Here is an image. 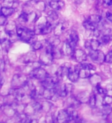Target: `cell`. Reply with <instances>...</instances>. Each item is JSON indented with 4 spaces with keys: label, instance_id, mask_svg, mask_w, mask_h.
<instances>
[{
    "label": "cell",
    "instance_id": "6da1fadb",
    "mask_svg": "<svg viewBox=\"0 0 112 123\" xmlns=\"http://www.w3.org/2000/svg\"><path fill=\"white\" fill-rule=\"evenodd\" d=\"M27 80H28V78L24 74H20V73L15 74L12 77V88H18L22 87L27 82Z\"/></svg>",
    "mask_w": 112,
    "mask_h": 123
},
{
    "label": "cell",
    "instance_id": "7a4b0ae2",
    "mask_svg": "<svg viewBox=\"0 0 112 123\" xmlns=\"http://www.w3.org/2000/svg\"><path fill=\"white\" fill-rule=\"evenodd\" d=\"M31 76L37 80L43 81L45 79H47L48 77H49L50 75L48 74V72L46 71L45 68L39 67L32 72V73H31Z\"/></svg>",
    "mask_w": 112,
    "mask_h": 123
},
{
    "label": "cell",
    "instance_id": "3957f363",
    "mask_svg": "<svg viewBox=\"0 0 112 123\" xmlns=\"http://www.w3.org/2000/svg\"><path fill=\"white\" fill-rule=\"evenodd\" d=\"M72 57L75 62L78 63L84 62L88 59V54L82 49H75L73 52Z\"/></svg>",
    "mask_w": 112,
    "mask_h": 123
},
{
    "label": "cell",
    "instance_id": "277c9868",
    "mask_svg": "<svg viewBox=\"0 0 112 123\" xmlns=\"http://www.w3.org/2000/svg\"><path fill=\"white\" fill-rule=\"evenodd\" d=\"M54 59H54L52 53L46 50H44V52L40 54L39 61L43 65H51L53 63Z\"/></svg>",
    "mask_w": 112,
    "mask_h": 123
},
{
    "label": "cell",
    "instance_id": "5b68a950",
    "mask_svg": "<svg viewBox=\"0 0 112 123\" xmlns=\"http://www.w3.org/2000/svg\"><path fill=\"white\" fill-rule=\"evenodd\" d=\"M2 111H3L4 115H6L8 118H14L15 116V115L17 114L16 109L12 105H2Z\"/></svg>",
    "mask_w": 112,
    "mask_h": 123
},
{
    "label": "cell",
    "instance_id": "8992f818",
    "mask_svg": "<svg viewBox=\"0 0 112 123\" xmlns=\"http://www.w3.org/2000/svg\"><path fill=\"white\" fill-rule=\"evenodd\" d=\"M71 119L67 109H62L59 111L57 115V121L58 122H69Z\"/></svg>",
    "mask_w": 112,
    "mask_h": 123
},
{
    "label": "cell",
    "instance_id": "52a82bcc",
    "mask_svg": "<svg viewBox=\"0 0 112 123\" xmlns=\"http://www.w3.org/2000/svg\"><path fill=\"white\" fill-rule=\"evenodd\" d=\"M61 51H62V53L64 55H67V56H72L73 52H74V49H73L70 44H69L68 41H65L64 43L62 44V46H61Z\"/></svg>",
    "mask_w": 112,
    "mask_h": 123
},
{
    "label": "cell",
    "instance_id": "ba28073f",
    "mask_svg": "<svg viewBox=\"0 0 112 123\" xmlns=\"http://www.w3.org/2000/svg\"><path fill=\"white\" fill-rule=\"evenodd\" d=\"M90 96H91V94L89 92L87 91H84L77 95L76 98L82 104H84V103H88Z\"/></svg>",
    "mask_w": 112,
    "mask_h": 123
},
{
    "label": "cell",
    "instance_id": "9c48e42d",
    "mask_svg": "<svg viewBox=\"0 0 112 123\" xmlns=\"http://www.w3.org/2000/svg\"><path fill=\"white\" fill-rule=\"evenodd\" d=\"M68 79L70 80L71 82H78V80L80 79L79 73H78V72L75 71V67L73 68L72 66H71V68H70V72H69V74L68 75Z\"/></svg>",
    "mask_w": 112,
    "mask_h": 123
},
{
    "label": "cell",
    "instance_id": "30bf717a",
    "mask_svg": "<svg viewBox=\"0 0 112 123\" xmlns=\"http://www.w3.org/2000/svg\"><path fill=\"white\" fill-rule=\"evenodd\" d=\"M35 51H33V52H29L25 55L24 56L22 57V62H24L25 65L32 62L35 61L36 59V56H35Z\"/></svg>",
    "mask_w": 112,
    "mask_h": 123
},
{
    "label": "cell",
    "instance_id": "8fae6325",
    "mask_svg": "<svg viewBox=\"0 0 112 123\" xmlns=\"http://www.w3.org/2000/svg\"><path fill=\"white\" fill-rule=\"evenodd\" d=\"M101 81H102L101 76L99 74H98V73H94V74H92L89 77V82L93 86H98V85H99L100 83L101 82Z\"/></svg>",
    "mask_w": 112,
    "mask_h": 123
},
{
    "label": "cell",
    "instance_id": "7c38bea8",
    "mask_svg": "<svg viewBox=\"0 0 112 123\" xmlns=\"http://www.w3.org/2000/svg\"><path fill=\"white\" fill-rule=\"evenodd\" d=\"M56 93L55 89L52 88H44L43 92H42V98L45 100H52L53 95Z\"/></svg>",
    "mask_w": 112,
    "mask_h": 123
},
{
    "label": "cell",
    "instance_id": "4fadbf2b",
    "mask_svg": "<svg viewBox=\"0 0 112 123\" xmlns=\"http://www.w3.org/2000/svg\"><path fill=\"white\" fill-rule=\"evenodd\" d=\"M49 6L53 10H59L65 6V2L62 0H60L59 2L55 1H50L49 2Z\"/></svg>",
    "mask_w": 112,
    "mask_h": 123
},
{
    "label": "cell",
    "instance_id": "5bb4252c",
    "mask_svg": "<svg viewBox=\"0 0 112 123\" xmlns=\"http://www.w3.org/2000/svg\"><path fill=\"white\" fill-rule=\"evenodd\" d=\"M17 28V25H16V23L14 21H9L6 24V27H5V31L7 34L11 33V32H15Z\"/></svg>",
    "mask_w": 112,
    "mask_h": 123
},
{
    "label": "cell",
    "instance_id": "9a60e30c",
    "mask_svg": "<svg viewBox=\"0 0 112 123\" xmlns=\"http://www.w3.org/2000/svg\"><path fill=\"white\" fill-rule=\"evenodd\" d=\"M80 79H89V77L92 75L91 74V70L86 68L82 67L80 68V70L78 71Z\"/></svg>",
    "mask_w": 112,
    "mask_h": 123
},
{
    "label": "cell",
    "instance_id": "2e32d148",
    "mask_svg": "<svg viewBox=\"0 0 112 123\" xmlns=\"http://www.w3.org/2000/svg\"><path fill=\"white\" fill-rule=\"evenodd\" d=\"M65 30L64 29V25H63V22H59L57 23L55 25V28L53 29V32H54V35L55 36H61V34L63 33V31Z\"/></svg>",
    "mask_w": 112,
    "mask_h": 123
},
{
    "label": "cell",
    "instance_id": "e0dca14e",
    "mask_svg": "<svg viewBox=\"0 0 112 123\" xmlns=\"http://www.w3.org/2000/svg\"><path fill=\"white\" fill-rule=\"evenodd\" d=\"M15 11V9L12 7H7V6H2L1 8V14L4 15L6 17H9L12 15Z\"/></svg>",
    "mask_w": 112,
    "mask_h": 123
},
{
    "label": "cell",
    "instance_id": "ac0fdd59",
    "mask_svg": "<svg viewBox=\"0 0 112 123\" xmlns=\"http://www.w3.org/2000/svg\"><path fill=\"white\" fill-rule=\"evenodd\" d=\"M11 44H12V42H10L9 39H7V38H3V39H1V46H2V51L5 52L4 53V55H6L8 50H9V49L11 46Z\"/></svg>",
    "mask_w": 112,
    "mask_h": 123
},
{
    "label": "cell",
    "instance_id": "d6986e66",
    "mask_svg": "<svg viewBox=\"0 0 112 123\" xmlns=\"http://www.w3.org/2000/svg\"><path fill=\"white\" fill-rule=\"evenodd\" d=\"M88 21H90L91 23H93L94 25H98L100 22H101L102 18L100 15L98 14H94V15H91L88 18Z\"/></svg>",
    "mask_w": 112,
    "mask_h": 123
},
{
    "label": "cell",
    "instance_id": "ffe728a7",
    "mask_svg": "<svg viewBox=\"0 0 112 123\" xmlns=\"http://www.w3.org/2000/svg\"><path fill=\"white\" fill-rule=\"evenodd\" d=\"M101 112L102 116H108L112 112V107L111 105H103V106L101 108Z\"/></svg>",
    "mask_w": 112,
    "mask_h": 123
},
{
    "label": "cell",
    "instance_id": "44dd1931",
    "mask_svg": "<svg viewBox=\"0 0 112 123\" xmlns=\"http://www.w3.org/2000/svg\"><path fill=\"white\" fill-rule=\"evenodd\" d=\"M24 113L29 115V116L33 115L34 114L36 113V111H35V110L34 107L32 105V103L26 104L25 106V109H24Z\"/></svg>",
    "mask_w": 112,
    "mask_h": 123
},
{
    "label": "cell",
    "instance_id": "7402d4cb",
    "mask_svg": "<svg viewBox=\"0 0 112 123\" xmlns=\"http://www.w3.org/2000/svg\"><path fill=\"white\" fill-rule=\"evenodd\" d=\"M48 22H55L56 20H58L59 19V15H58V13L56 12V10H51L49 11L48 12Z\"/></svg>",
    "mask_w": 112,
    "mask_h": 123
},
{
    "label": "cell",
    "instance_id": "603a6c76",
    "mask_svg": "<svg viewBox=\"0 0 112 123\" xmlns=\"http://www.w3.org/2000/svg\"><path fill=\"white\" fill-rule=\"evenodd\" d=\"M41 17V15L35 12H31L29 13V20L28 23H35L36 22L38 18Z\"/></svg>",
    "mask_w": 112,
    "mask_h": 123
},
{
    "label": "cell",
    "instance_id": "cb8c5ba5",
    "mask_svg": "<svg viewBox=\"0 0 112 123\" xmlns=\"http://www.w3.org/2000/svg\"><path fill=\"white\" fill-rule=\"evenodd\" d=\"M41 105H42V111H44L45 113H48L52 108V104L49 101H48V100L43 101V102L41 103Z\"/></svg>",
    "mask_w": 112,
    "mask_h": 123
},
{
    "label": "cell",
    "instance_id": "d4e9b609",
    "mask_svg": "<svg viewBox=\"0 0 112 123\" xmlns=\"http://www.w3.org/2000/svg\"><path fill=\"white\" fill-rule=\"evenodd\" d=\"M52 31V23L48 22L41 31V35H48Z\"/></svg>",
    "mask_w": 112,
    "mask_h": 123
},
{
    "label": "cell",
    "instance_id": "484cf974",
    "mask_svg": "<svg viewBox=\"0 0 112 123\" xmlns=\"http://www.w3.org/2000/svg\"><path fill=\"white\" fill-rule=\"evenodd\" d=\"M52 55H53L54 59H61L62 55H64L63 53H62V51H61V49H58V47L53 48Z\"/></svg>",
    "mask_w": 112,
    "mask_h": 123
},
{
    "label": "cell",
    "instance_id": "4316f807",
    "mask_svg": "<svg viewBox=\"0 0 112 123\" xmlns=\"http://www.w3.org/2000/svg\"><path fill=\"white\" fill-rule=\"evenodd\" d=\"M83 26L87 31H92V32L97 29V28H96V25L93 24V23H91L90 21H88V19L86 21H84L83 22Z\"/></svg>",
    "mask_w": 112,
    "mask_h": 123
},
{
    "label": "cell",
    "instance_id": "83f0119b",
    "mask_svg": "<svg viewBox=\"0 0 112 123\" xmlns=\"http://www.w3.org/2000/svg\"><path fill=\"white\" fill-rule=\"evenodd\" d=\"M28 20H29V13L23 11L18 16L19 22L22 23V24H25V23H28Z\"/></svg>",
    "mask_w": 112,
    "mask_h": 123
},
{
    "label": "cell",
    "instance_id": "f1b7e54d",
    "mask_svg": "<svg viewBox=\"0 0 112 123\" xmlns=\"http://www.w3.org/2000/svg\"><path fill=\"white\" fill-rule=\"evenodd\" d=\"M48 42L51 45H52L54 47H59L61 45V40L59 38V36H55V37H51L48 40Z\"/></svg>",
    "mask_w": 112,
    "mask_h": 123
},
{
    "label": "cell",
    "instance_id": "f546056e",
    "mask_svg": "<svg viewBox=\"0 0 112 123\" xmlns=\"http://www.w3.org/2000/svg\"><path fill=\"white\" fill-rule=\"evenodd\" d=\"M88 105H89V106L92 108V109H94V108L96 107V105H97V97H96L94 93L91 94L89 101H88Z\"/></svg>",
    "mask_w": 112,
    "mask_h": 123
},
{
    "label": "cell",
    "instance_id": "4dcf8cb0",
    "mask_svg": "<svg viewBox=\"0 0 112 123\" xmlns=\"http://www.w3.org/2000/svg\"><path fill=\"white\" fill-rule=\"evenodd\" d=\"M35 8L38 12H44L46 9V5L45 2L43 1H38L37 3L35 4Z\"/></svg>",
    "mask_w": 112,
    "mask_h": 123
},
{
    "label": "cell",
    "instance_id": "1f68e13d",
    "mask_svg": "<svg viewBox=\"0 0 112 123\" xmlns=\"http://www.w3.org/2000/svg\"><path fill=\"white\" fill-rule=\"evenodd\" d=\"M32 47L33 51H38V50L41 49L44 47V44L42 43L41 42L36 40L35 42H34L32 44Z\"/></svg>",
    "mask_w": 112,
    "mask_h": 123
},
{
    "label": "cell",
    "instance_id": "d6a6232c",
    "mask_svg": "<svg viewBox=\"0 0 112 123\" xmlns=\"http://www.w3.org/2000/svg\"><path fill=\"white\" fill-rule=\"evenodd\" d=\"M69 38H71V40L75 41V42L78 43L79 41V36H78V32H77L75 30L71 29L70 31V33H69Z\"/></svg>",
    "mask_w": 112,
    "mask_h": 123
},
{
    "label": "cell",
    "instance_id": "836d02e7",
    "mask_svg": "<svg viewBox=\"0 0 112 123\" xmlns=\"http://www.w3.org/2000/svg\"><path fill=\"white\" fill-rule=\"evenodd\" d=\"M101 41L104 44H108L112 41L111 34H103L101 36Z\"/></svg>",
    "mask_w": 112,
    "mask_h": 123
},
{
    "label": "cell",
    "instance_id": "e575fe53",
    "mask_svg": "<svg viewBox=\"0 0 112 123\" xmlns=\"http://www.w3.org/2000/svg\"><path fill=\"white\" fill-rule=\"evenodd\" d=\"M105 53H104L102 51H101V50H98V55L97 61H96V63L101 65V64L105 62Z\"/></svg>",
    "mask_w": 112,
    "mask_h": 123
},
{
    "label": "cell",
    "instance_id": "d590c367",
    "mask_svg": "<svg viewBox=\"0 0 112 123\" xmlns=\"http://www.w3.org/2000/svg\"><path fill=\"white\" fill-rule=\"evenodd\" d=\"M101 46V42L98 39H91V49L92 50H98Z\"/></svg>",
    "mask_w": 112,
    "mask_h": 123
},
{
    "label": "cell",
    "instance_id": "8d00e7d4",
    "mask_svg": "<svg viewBox=\"0 0 112 123\" xmlns=\"http://www.w3.org/2000/svg\"><path fill=\"white\" fill-rule=\"evenodd\" d=\"M102 104L103 105H111L112 104V96L109 95H105L103 96L102 98Z\"/></svg>",
    "mask_w": 112,
    "mask_h": 123
},
{
    "label": "cell",
    "instance_id": "74e56055",
    "mask_svg": "<svg viewBox=\"0 0 112 123\" xmlns=\"http://www.w3.org/2000/svg\"><path fill=\"white\" fill-rule=\"evenodd\" d=\"M95 87H96V90H97V92L99 95H107V93H108V92H107V88H105L101 87V86H100V84L98 85V86H96Z\"/></svg>",
    "mask_w": 112,
    "mask_h": 123
},
{
    "label": "cell",
    "instance_id": "f35d334b",
    "mask_svg": "<svg viewBox=\"0 0 112 123\" xmlns=\"http://www.w3.org/2000/svg\"><path fill=\"white\" fill-rule=\"evenodd\" d=\"M65 91L67 92L68 95L71 94L75 89L74 85L71 84V83H65Z\"/></svg>",
    "mask_w": 112,
    "mask_h": 123
},
{
    "label": "cell",
    "instance_id": "ab89813d",
    "mask_svg": "<svg viewBox=\"0 0 112 123\" xmlns=\"http://www.w3.org/2000/svg\"><path fill=\"white\" fill-rule=\"evenodd\" d=\"M81 65H82V67H83V68H88V69H90V70H93V71H94L95 69H96V68H95V66L94 65H92L91 63H87V62H82V63H81Z\"/></svg>",
    "mask_w": 112,
    "mask_h": 123
},
{
    "label": "cell",
    "instance_id": "60d3db41",
    "mask_svg": "<svg viewBox=\"0 0 112 123\" xmlns=\"http://www.w3.org/2000/svg\"><path fill=\"white\" fill-rule=\"evenodd\" d=\"M105 62L108 63V64H112V52L110 51L107 52L105 55Z\"/></svg>",
    "mask_w": 112,
    "mask_h": 123
},
{
    "label": "cell",
    "instance_id": "b9f144b4",
    "mask_svg": "<svg viewBox=\"0 0 112 123\" xmlns=\"http://www.w3.org/2000/svg\"><path fill=\"white\" fill-rule=\"evenodd\" d=\"M8 22L7 21V17L5 16L4 15H0V25H2V26H4V25H6V24Z\"/></svg>",
    "mask_w": 112,
    "mask_h": 123
},
{
    "label": "cell",
    "instance_id": "7bdbcfd3",
    "mask_svg": "<svg viewBox=\"0 0 112 123\" xmlns=\"http://www.w3.org/2000/svg\"><path fill=\"white\" fill-rule=\"evenodd\" d=\"M37 2H38V0H29V1L25 2V6H27L31 7V8L35 7V4L37 3Z\"/></svg>",
    "mask_w": 112,
    "mask_h": 123
},
{
    "label": "cell",
    "instance_id": "ee69618b",
    "mask_svg": "<svg viewBox=\"0 0 112 123\" xmlns=\"http://www.w3.org/2000/svg\"><path fill=\"white\" fill-rule=\"evenodd\" d=\"M92 34H93L94 37L95 38H99L101 37L102 35H101V31L98 29H96L95 30H94L93 32H92Z\"/></svg>",
    "mask_w": 112,
    "mask_h": 123
},
{
    "label": "cell",
    "instance_id": "f6af8a7d",
    "mask_svg": "<svg viewBox=\"0 0 112 123\" xmlns=\"http://www.w3.org/2000/svg\"><path fill=\"white\" fill-rule=\"evenodd\" d=\"M112 0H102V6L105 8H107L111 6Z\"/></svg>",
    "mask_w": 112,
    "mask_h": 123
},
{
    "label": "cell",
    "instance_id": "bcb514c9",
    "mask_svg": "<svg viewBox=\"0 0 112 123\" xmlns=\"http://www.w3.org/2000/svg\"><path fill=\"white\" fill-rule=\"evenodd\" d=\"M105 17H106V19L109 22H112V12H107L105 14Z\"/></svg>",
    "mask_w": 112,
    "mask_h": 123
},
{
    "label": "cell",
    "instance_id": "7dc6e473",
    "mask_svg": "<svg viewBox=\"0 0 112 123\" xmlns=\"http://www.w3.org/2000/svg\"><path fill=\"white\" fill-rule=\"evenodd\" d=\"M68 42H69V44H70L71 47L75 50V49H76V46H77V42H75V41L71 40V38H69V39H68Z\"/></svg>",
    "mask_w": 112,
    "mask_h": 123
},
{
    "label": "cell",
    "instance_id": "c3c4849f",
    "mask_svg": "<svg viewBox=\"0 0 112 123\" xmlns=\"http://www.w3.org/2000/svg\"><path fill=\"white\" fill-rule=\"evenodd\" d=\"M6 65V62L5 60H4L3 59H1V65H0V68H1V72H3L4 70H5Z\"/></svg>",
    "mask_w": 112,
    "mask_h": 123
},
{
    "label": "cell",
    "instance_id": "681fc988",
    "mask_svg": "<svg viewBox=\"0 0 112 123\" xmlns=\"http://www.w3.org/2000/svg\"><path fill=\"white\" fill-rule=\"evenodd\" d=\"M84 47L87 49H91V40H86L84 42Z\"/></svg>",
    "mask_w": 112,
    "mask_h": 123
},
{
    "label": "cell",
    "instance_id": "f907efd6",
    "mask_svg": "<svg viewBox=\"0 0 112 123\" xmlns=\"http://www.w3.org/2000/svg\"><path fill=\"white\" fill-rule=\"evenodd\" d=\"M3 84H4V78H3V76L1 77V86H3Z\"/></svg>",
    "mask_w": 112,
    "mask_h": 123
},
{
    "label": "cell",
    "instance_id": "816d5d0a",
    "mask_svg": "<svg viewBox=\"0 0 112 123\" xmlns=\"http://www.w3.org/2000/svg\"><path fill=\"white\" fill-rule=\"evenodd\" d=\"M50 1H55V2H59L60 0H50Z\"/></svg>",
    "mask_w": 112,
    "mask_h": 123
},
{
    "label": "cell",
    "instance_id": "f5cc1de1",
    "mask_svg": "<svg viewBox=\"0 0 112 123\" xmlns=\"http://www.w3.org/2000/svg\"><path fill=\"white\" fill-rule=\"evenodd\" d=\"M111 6H112V4H111Z\"/></svg>",
    "mask_w": 112,
    "mask_h": 123
}]
</instances>
